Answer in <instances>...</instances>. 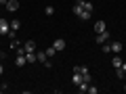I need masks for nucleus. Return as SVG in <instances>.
Returning <instances> with one entry per match:
<instances>
[{
	"label": "nucleus",
	"mask_w": 126,
	"mask_h": 94,
	"mask_svg": "<svg viewBox=\"0 0 126 94\" xmlns=\"http://www.w3.org/2000/svg\"><path fill=\"white\" fill-rule=\"evenodd\" d=\"M9 31H11V21L0 19V36H9Z\"/></svg>",
	"instance_id": "f257e3e1"
},
{
	"label": "nucleus",
	"mask_w": 126,
	"mask_h": 94,
	"mask_svg": "<svg viewBox=\"0 0 126 94\" xmlns=\"http://www.w3.org/2000/svg\"><path fill=\"white\" fill-rule=\"evenodd\" d=\"M94 36H97V38H94V40H97V44H105V42H107L109 38H111L107 29H105V31H101V34H94Z\"/></svg>",
	"instance_id": "f03ea898"
},
{
	"label": "nucleus",
	"mask_w": 126,
	"mask_h": 94,
	"mask_svg": "<svg viewBox=\"0 0 126 94\" xmlns=\"http://www.w3.org/2000/svg\"><path fill=\"white\" fill-rule=\"evenodd\" d=\"M109 46H111V52H113V54H120L122 48H124V44H122V42H118V40L109 42Z\"/></svg>",
	"instance_id": "7ed1b4c3"
},
{
	"label": "nucleus",
	"mask_w": 126,
	"mask_h": 94,
	"mask_svg": "<svg viewBox=\"0 0 126 94\" xmlns=\"http://www.w3.org/2000/svg\"><path fill=\"white\" fill-rule=\"evenodd\" d=\"M27 63V59H25V52H19V54H15V65L17 67H23Z\"/></svg>",
	"instance_id": "20e7f679"
},
{
	"label": "nucleus",
	"mask_w": 126,
	"mask_h": 94,
	"mask_svg": "<svg viewBox=\"0 0 126 94\" xmlns=\"http://www.w3.org/2000/svg\"><path fill=\"white\" fill-rule=\"evenodd\" d=\"M23 48H25V52H36V42H34V40H27L25 44H23Z\"/></svg>",
	"instance_id": "39448f33"
},
{
	"label": "nucleus",
	"mask_w": 126,
	"mask_h": 94,
	"mask_svg": "<svg viewBox=\"0 0 126 94\" xmlns=\"http://www.w3.org/2000/svg\"><path fill=\"white\" fill-rule=\"evenodd\" d=\"M17 9H19V2H17V0H9V2H6V11H9V13H15Z\"/></svg>",
	"instance_id": "423d86ee"
},
{
	"label": "nucleus",
	"mask_w": 126,
	"mask_h": 94,
	"mask_svg": "<svg viewBox=\"0 0 126 94\" xmlns=\"http://www.w3.org/2000/svg\"><path fill=\"white\" fill-rule=\"evenodd\" d=\"M107 29V25H105V21H97L94 23V34H101V31Z\"/></svg>",
	"instance_id": "0eeeda50"
},
{
	"label": "nucleus",
	"mask_w": 126,
	"mask_h": 94,
	"mask_svg": "<svg viewBox=\"0 0 126 94\" xmlns=\"http://www.w3.org/2000/svg\"><path fill=\"white\" fill-rule=\"evenodd\" d=\"M122 63H124V61H122V59L118 57V54H113V59H111V65H113V69H120V67H122Z\"/></svg>",
	"instance_id": "6e6552de"
},
{
	"label": "nucleus",
	"mask_w": 126,
	"mask_h": 94,
	"mask_svg": "<svg viewBox=\"0 0 126 94\" xmlns=\"http://www.w3.org/2000/svg\"><path fill=\"white\" fill-rule=\"evenodd\" d=\"M74 15H76V17H80V15H82V11H84V9H82V2H80V0H78V2H76V4H74Z\"/></svg>",
	"instance_id": "1a4fd4ad"
},
{
	"label": "nucleus",
	"mask_w": 126,
	"mask_h": 94,
	"mask_svg": "<svg viewBox=\"0 0 126 94\" xmlns=\"http://www.w3.org/2000/svg\"><path fill=\"white\" fill-rule=\"evenodd\" d=\"M72 82H74V86H80V84H82V73L74 71V75H72Z\"/></svg>",
	"instance_id": "9d476101"
},
{
	"label": "nucleus",
	"mask_w": 126,
	"mask_h": 94,
	"mask_svg": "<svg viewBox=\"0 0 126 94\" xmlns=\"http://www.w3.org/2000/svg\"><path fill=\"white\" fill-rule=\"evenodd\" d=\"M36 57H38V63H46V59H48L44 50H36Z\"/></svg>",
	"instance_id": "9b49d317"
},
{
	"label": "nucleus",
	"mask_w": 126,
	"mask_h": 94,
	"mask_svg": "<svg viewBox=\"0 0 126 94\" xmlns=\"http://www.w3.org/2000/svg\"><path fill=\"white\" fill-rule=\"evenodd\" d=\"M55 50H63V48H65V40H61V38H59V40H55Z\"/></svg>",
	"instance_id": "f8f14e48"
},
{
	"label": "nucleus",
	"mask_w": 126,
	"mask_h": 94,
	"mask_svg": "<svg viewBox=\"0 0 126 94\" xmlns=\"http://www.w3.org/2000/svg\"><path fill=\"white\" fill-rule=\"evenodd\" d=\"M19 27H21V21H19V19H13V21H11V29L19 31Z\"/></svg>",
	"instance_id": "ddd939ff"
},
{
	"label": "nucleus",
	"mask_w": 126,
	"mask_h": 94,
	"mask_svg": "<svg viewBox=\"0 0 126 94\" xmlns=\"http://www.w3.org/2000/svg\"><path fill=\"white\" fill-rule=\"evenodd\" d=\"M25 59H27V63H36V61H38L36 52H25Z\"/></svg>",
	"instance_id": "4468645a"
},
{
	"label": "nucleus",
	"mask_w": 126,
	"mask_h": 94,
	"mask_svg": "<svg viewBox=\"0 0 126 94\" xmlns=\"http://www.w3.org/2000/svg\"><path fill=\"white\" fill-rule=\"evenodd\" d=\"M82 2V9L84 11H90V13H93V2H88V0H80Z\"/></svg>",
	"instance_id": "2eb2a0df"
},
{
	"label": "nucleus",
	"mask_w": 126,
	"mask_h": 94,
	"mask_svg": "<svg viewBox=\"0 0 126 94\" xmlns=\"http://www.w3.org/2000/svg\"><path fill=\"white\" fill-rule=\"evenodd\" d=\"M74 71H78V73L84 75V73H88V67H86V65H78V67H74Z\"/></svg>",
	"instance_id": "dca6fc26"
},
{
	"label": "nucleus",
	"mask_w": 126,
	"mask_h": 94,
	"mask_svg": "<svg viewBox=\"0 0 126 94\" xmlns=\"http://www.w3.org/2000/svg\"><path fill=\"white\" fill-rule=\"evenodd\" d=\"M19 46H21V42H19L17 38H13V40H11V50H17Z\"/></svg>",
	"instance_id": "f3484780"
},
{
	"label": "nucleus",
	"mask_w": 126,
	"mask_h": 94,
	"mask_svg": "<svg viewBox=\"0 0 126 94\" xmlns=\"http://www.w3.org/2000/svg\"><path fill=\"white\" fill-rule=\"evenodd\" d=\"M101 48H103V52H111V46H109V42H105V44H101Z\"/></svg>",
	"instance_id": "a211bd4d"
},
{
	"label": "nucleus",
	"mask_w": 126,
	"mask_h": 94,
	"mask_svg": "<svg viewBox=\"0 0 126 94\" xmlns=\"http://www.w3.org/2000/svg\"><path fill=\"white\" fill-rule=\"evenodd\" d=\"M44 52H46V57H53V54H55V52H57V50H55V46H50V48H46V50H44Z\"/></svg>",
	"instance_id": "6ab92c4d"
},
{
	"label": "nucleus",
	"mask_w": 126,
	"mask_h": 94,
	"mask_svg": "<svg viewBox=\"0 0 126 94\" xmlns=\"http://www.w3.org/2000/svg\"><path fill=\"white\" fill-rule=\"evenodd\" d=\"M86 92H88V94H97V92H99V88H97V86H88Z\"/></svg>",
	"instance_id": "aec40b11"
},
{
	"label": "nucleus",
	"mask_w": 126,
	"mask_h": 94,
	"mask_svg": "<svg viewBox=\"0 0 126 94\" xmlns=\"http://www.w3.org/2000/svg\"><path fill=\"white\" fill-rule=\"evenodd\" d=\"M44 13L48 15V17H50V15H55V6H46V9H44Z\"/></svg>",
	"instance_id": "412c9836"
},
{
	"label": "nucleus",
	"mask_w": 126,
	"mask_h": 94,
	"mask_svg": "<svg viewBox=\"0 0 126 94\" xmlns=\"http://www.w3.org/2000/svg\"><path fill=\"white\" fill-rule=\"evenodd\" d=\"M116 75H118V77H120V80H122V77H124V75H126V73H124V71H122V67H120V69H116Z\"/></svg>",
	"instance_id": "4be33fe9"
},
{
	"label": "nucleus",
	"mask_w": 126,
	"mask_h": 94,
	"mask_svg": "<svg viewBox=\"0 0 126 94\" xmlns=\"http://www.w3.org/2000/svg\"><path fill=\"white\" fill-rule=\"evenodd\" d=\"M6 57H9V52H4V50H0V61H4Z\"/></svg>",
	"instance_id": "5701e85b"
},
{
	"label": "nucleus",
	"mask_w": 126,
	"mask_h": 94,
	"mask_svg": "<svg viewBox=\"0 0 126 94\" xmlns=\"http://www.w3.org/2000/svg\"><path fill=\"white\" fill-rule=\"evenodd\" d=\"M6 90H9V86H6V84H2V86H0V92H6Z\"/></svg>",
	"instance_id": "b1692460"
},
{
	"label": "nucleus",
	"mask_w": 126,
	"mask_h": 94,
	"mask_svg": "<svg viewBox=\"0 0 126 94\" xmlns=\"http://www.w3.org/2000/svg\"><path fill=\"white\" fill-rule=\"evenodd\" d=\"M4 73V65H2V61H0V75Z\"/></svg>",
	"instance_id": "393cba45"
},
{
	"label": "nucleus",
	"mask_w": 126,
	"mask_h": 94,
	"mask_svg": "<svg viewBox=\"0 0 126 94\" xmlns=\"http://www.w3.org/2000/svg\"><path fill=\"white\" fill-rule=\"evenodd\" d=\"M6 2H9V0H0V6H2V4H4V6H6Z\"/></svg>",
	"instance_id": "a878e982"
},
{
	"label": "nucleus",
	"mask_w": 126,
	"mask_h": 94,
	"mask_svg": "<svg viewBox=\"0 0 126 94\" xmlns=\"http://www.w3.org/2000/svg\"><path fill=\"white\" fill-rule=\"evenodd\" d=\"M122 71H124V73H126V63H122Z\"/></svg>",
	"instance_id": "bb28decb"
},
{
	"label": "nucleus",
	"mask_w": 126,
	"mask_h": 94,
	"mask_svg": "<svg viewBox=\"0 0 126 94\" xmlns=\"http://www.w3.org/2000/svg\"><path fill=\"white\" fill-rule=\"evenodd\" d=\"M124 92H126V84H124Z\"/></svg>",
	"instance_id": "cd10ccee"
}]
</instances>
